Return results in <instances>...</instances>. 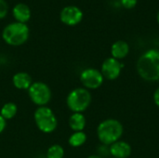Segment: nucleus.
Listing matches in <instances>:
<instances>
[{
    "mask_svg": "<svg viewBox=\"0 0 159 158\" xmlns=\"http://www.w3.org/2000/svg\"><path fill=\"white\" fill-rule=\"evenodd\" d=\"M137 71L140 76L146 81L159 80V50L145 51L137 61Z\"/></svg>",
    "mask_w": 159,
    "mask_h": 158,
    "instance_id": "nucleus-1",
    "label": "nucleus"
},
{
    "mask_svg": "<svg viewBox=\"0 0 159 158\" xmlns=\"http://www.w3.org/2000/svg\"><path fill=\"white\" fill-rule=\"evenodd\" d=\"M123 125L116 119L109 118L102 121L97 128V136L103 145H111L119 141L123 135Z\"/></svg>",
    "mask_w": 159,
    "mask_h": 158,
    "instance_id": "nucleus-2",
    "label": "nucleus"
},
{
    "mask_svg": "<svg viewBox=\"0 0 159 158\" xmlns=\"http://www.w3.org/2000/svg\"><path fill=\"white\" fill-rule=\"evenodd\" d=\"M30 30L28 25L18 21L6 25L2 31V38L4 42L11 47H19L23 45L28 40Z\"/></svg>",
    "mask_w": 159,
    "mask_h": 158,
    "instance_id": "nucleus-3",
    "label": "nucleus"
},
{
    "mask_svg": "<svg viewBox=\"0 0 159 158\" xmlns=\"http://www.w3.org/2000/svg\"><path fill=\"white\" fill-rule=\"evenodd\" d=\"M34 120L37 129L45 134L54 132L58 127L57 116L48 106L37 107L34 113Z\"/></svg>",
    "mask_w": 159,
    "mask_h": 158,
    "instance_id": "nucleus-4",
    "label": "nucleus"
},
{
    "mask_svg": "<svg viewBox=\"0 0 159 158\" xmlns=\"http://www.w3.org/2000/svg\"><path fill=\"white\" fill-rule=\"evenodd\" d=\"M91 93L85 88H76L71 90L66 97V105L73 113L85 112L91 103Z\"/></svg>",
    "mask_w": 159,
    "mask_h": 158,
    "instance_id": "nucleus-5",
    "label": "nucleus"
},
{
    "mask_svg": "<svg viewBox=\"0 0 159 158\" xmlns=\"http://www.w3.org/2000/svg\"><path fill=\"white\" fill-rule=\"evenodd\" d=\"M27 91L31 102L37 107L47 106L52 98L50 88L46 83L41 81L33 82Z\"/></svg>",
    "mask_w": 159,
    "mask_h": 158,
    "instance_id": "nucleus-6",
    "label": "nucleus"
},
{
    "mask_svg": "<svg viewBox=\"0 0 159 158\" xmlns=\"http://www.w3.org/2000/svg\"><path fill=\"white\" fill-rule=\"evenodd\" d=\"M79 79L83 88L89 90L99 88L103 84L104 77L100 70L95 68H86L80 73Z\"/></svg>",
    "mask_w": 159,
    "mask_h": 158,
    "instance_id": "nucleus-7",
    "label": "nucleus"
},
{
    "mask_svg": "<svg viewBox=\"0 0 159 158\" xmlns=\"http://www.w3.org/2000/svg\"><path fill=\"white\" fill-rule=\"evenodd\" d=\"M60 20L67 26H75L83 20V12L76 6H67L60 12Z\"/></svg>",
    "mask_w": 159,
    "mask_h": 158,
    "instance_id": "nucleus-8",
    "label": "nucleus"
},
{
    "mask_svg": "<svg viewBox=\"0 0 159 158\" xmlns=\"http://www.w3.org/2000/svg\"><path fill=\"white\" fill-rule=\"evenodd\" d=\"M123 67L124 64H122L120 61L110 57L103 61L101 68V73L104 78L108 80H115L120 75Z\"/></svg>",
    "mask_w": 159,
    "mask_h": 158,
    "instance_id": "nucleus-9",
    "label": "nucleus"
},
{
    "mask_svg": "<svg viewBox=\"0 0 159 158\" xmlns=\"http://www.w3.org/2000/svg\"><path fill=\"white\" fill-rule=\"evenodd\" d=\"M131 146L124 141H117L109 147V154L115 158H128L131 155Z\"/></svg>",
    "mask_w": 159,
    "mask_h": 158,
    "instance_id": "nucleus-10",
    "label": "nucleus"
},
{
    "mask_svg": "<svg viewBox=\"0 0 159 158\" xmlns=\"http://www.w3.org/2000/svg\"><path fill=\"white\" fill-rule=\"evenodd\" d=\"M12 15L16 21L26 23L31 19V9L24 3H18L12 8Z\"/></svg>",
    "mask_w": 159,
    "mask_h": 158,
    "instance_id": "nucleus-11",
    "label": "nucleus"
},
{
    "mask_svg": "<svg viewBox=\"0 0 159 158\" xmlns=\"http://www.w3.org/2000/svg\"><path fill=\"white\" fill-rule=\"evenodd\" d=\"M12 84L17 89L28 90V88L33 84V80L28 73L19 72L12 76Z\"/></svg>",
    "mask_w": 159,
    "mask_h": 158,
    "instance_id": "nucleus-12",
    "label": "nucleus"
},
{
    "mask_svg": "<svg viewBox=\"0 0 159 158\" xmlns=\"http://www.w3.org/2000/svg\"><path fill=\"white\" fill-rule=\"evenodd\" d=\"M129 53V46L126 41L118 40L115 42L111 47L112 57L116 60H122L126 58Z\"/></svg>",
    "mask_w": 159,
    "mask_h": 158,
    "instance_id": "nucleus-13",
    "label": "nucleus"
},
{
    "mask_svg": "<svg viewBox=\"0 0 159 158\" xmlns=\"http://www.w3.org/2000/svg\"><path fill=\"white\" fill-rule=\"evenodd\" d=\"M68 124L74 132L83 131L86 127L87 120L83 113H73L69 117Z\"/></svg>",
    "mask_w": 159,
    "mask_h": 158,
    "instance_id": "nucleus-14",
    "label": "nucleus"
},
{
    "mask_svg": "<svg viewBox=\"0 0 159 158\" xmlns=\"http://www.w3.org/2000/svg\"><path fill=\"white\" fill-rule=\"evenodd\" d=\"M17 113H18V106L14 102H7L0 109V115L6 121L14 118Z\"/></svg>",
    "mask_w": 159,
    "mask_h": 158,
    "instance_id": "nucleus-15",
    "label": "nucleus"
},
{
    "mask_svg": "<svg viewBox=\"0 0 159 158\" xmlns=\"http://www.w3.org/2000/svg\"><path fill=\"white\" fill-rule=\"evenodd\" d=\"M87 139V134L84 131L73 132L68 139V143L73 148H78L85 144Z\"/></svg>",
    "mask_w": 159,
    "mask_h": 158,
    "instance_id": "nucleus-16",
    "label": "nucleus"
},
{
    "mask_svg": "<svg viewBox=\"0 0 159 158\" xmlns=\"http://www.w3.org/2000/svg\"><path fill=\"white\" fill-rule=\"evenodd\" d=\"M64 149L60 144H52L46 153V158H63Z\"/></svg>",
    "mask_w": 159,
    "mask_h": 158,
    "instance_id": "nucleus-17",
    "label": "nucleus"
},
{
    "mask_svg": "<svg viewBox=\"0 0 159 158\" xmlns=\"http://www.w3.org/2000/svg\"><path fill=\"white\" fill-rule=\"evenodd\" d=\"M8 11V6L7 3L5 0H0V20L4 19Z\"/></svg>",
    "mask_w": 159,
    "mask_h": 158,
    "instance_id": "nucleus-18",
    "label": "nucleus"
},
{
    "mask_svg": "<svg viewBox=\"0 0 159 158\" xmlns=\"http://www.w3.org/2000/svg\"><path fill=\"white\" fill-rule=\"evenodd\" d=\"M137 3H138V0H121V5L127 9L135 7Z\"/></svg>",
    "mask_w": 159,
    "mask_h": 158,
    "instance_id": "nucleus-19",
    "label": "nucleus"
},
{
    "mask_svg": "<svg viewBox=\"0 0 159 158\" xmlns=\"http://www.w3.org/2000/svg\"><path fill=\"white\" fill-rule=\"evenodd\" d=\"M7 127V121L0 115V134L3 133V131L6 129Z\"/></svg>",
    "mask_w": 159,
    "mask_h": 158,
    "instance_id": "nucleus-20",
    "label": "nucleus"
},
{
    "mask_svg": "<svg viewBox=\"0 0 159 158\" xmlns=\"http://www.w3.org/2000/svg\"><path fill=\"white\" fill-rule=\"evenodd\" d=\"M153 99H154V102L156 103V105L159 107V88H157L154 93V96H153Z\"/></svg>",
    "mask_w": 159,
    "mask_h": 158,
    "instance_id": "nucleus-21",
    "label": "nucleus"
},
{
    "mask_svg": "<svg viewBox=\"0 0 159 158\" xmlns=\"http://www.w3.org/2000/svg\"><path fill=\"white\" fill-rule=\"evenodd\" d=\"M88 158H103L101 156H98V155H92V156H89Z\"/></svg>",
    "mask_w": 159,
    "mask_h": 158,
    "instance_id": "nucleus-22",
    "label": "nucleus"
},
{
    "mask_svg": "<svg viewBox=\"0 0 159 158\" xmlns=\"http://www.w3.org/2000/svg\"><path fill=\"white\" fill-rule=\"evenodd\" d=\"M157 22H158L159 24V11L158 13H157Z\"/></svg>",
    "mask_w": 159,
    "mask_h": 158,
    "instance_id": "nucleus-23",
    "label": "nucleus"
},
{
    "mask_svg": "<svg viewBox=\"0 0 159 158\" xmlns=\"http://www.w3.org/2000/svg\"><path fill=\"white\" fill-rule=\"evenodd\" d=\"M112 158H115V157H112Z\"/></svg>",
    "mask_w": 159,
    "mask_h": 158,
    "instance_id": "nucleus-24",
    "label": "nucleus"
}]
</instances>
